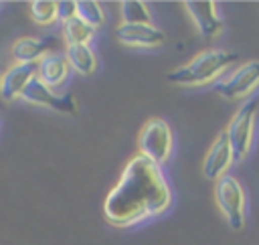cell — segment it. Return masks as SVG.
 <instances>
[{
	"label": "cell",
	"instance_id": "d6986e66",
	"mask_svg": "<svg viewBox=\"0 0 259 245\" xmlns=\"http://www.w3.org/2000/svg\"><path fill=\"white\" fill-rule=\"evenodd\" d=\"M57 6H59V20H61V24L77 16V2L75 0H59Z\"/></svg>",
	"mask_w": 259,
	"mask_h": 245
},
{
	"label": "cell",
	"instance_id": "30bf717a",
	"mask_svg": "<svg viewBox=\"0 0 259 245\" xmlns=\"http://www.w3.org/2000/svg\"><path fill=\"white\" fill-rule=\"evenodd\" d=\"M115 38L123 47H132V49H156L162 47L166 40L164 32L154 24H125V22L117 24Z\"/></svg>",
	"mask_w": 259,
	"mask_h": 245
},
{
	"label": "cell",
	"instance_id": "8992f818",
	"mask_svg": "<svg viewBox=\"0 0 259 245\" xmlns=\"http://www.w3.org/2000/svg\"><path fill=\"white\" fill-rule=\"evenodd\" d=\"M259 87V59L241 63L217 83V93L229 101L245 99Z\"/></svg>",
	"mask_w": 259,
	"mask_h": 245
},
{
	"label": "cell",
	"instance_id": "7c38bea8",
	"mask_svg": "<svg viewBox=\"0 0 259 245\" xmlns=\"http://www.w3.org/2000/svg\"><path fill=\"white\" fill-rule=\"evenodd\" d=\"M69 71H71L69 61H67V57L61 55V53L49 51V53L36 63V77H38L45 85H49L51 89L61 87V85L69 79Z\"/></svg>",
	"mask_w": 259,
	"mask_h": 245
},
{
	"label": "cell",
	"instance_id": "6da1fadb",
	"mask_svg": "<svg viewBox=\"0 0 259 245\" xmlns=\"http://www.w3.org/2000/svg\"><path fill=\"white\" fill-rule=\"evenodd\" d=\"M170 207L172 188L162 166L136 154L107 192L103 200V217L109 225L127 229L162 217Z\"/></svg>",
	"mask_w": 259,
	"mask_h": 245
},
{
	"label": "cell",
	"instance_id": "5bb4252c",
	"mask_svg": "<svg viewBox=\"0 0 259 245\" xmlns=\"http://www.w3.org/2000/svg\"><path fill=\"white\" fill-rule=\"evenodd\" d=\"M65 57L69 67L81 75H91L97 69V55L91 45H67Z\"/></svg>",
	"mask_w": 259,
	"mask_h": 245
},
{
	"label": "cell",
	"instance_id": "8fae6325",
	"mask_svg": "<svg viewBox=\"0 0 259 245\" xmlns=\"http://www.w3.org/2000/svg\"><path fill=\"white\" fill-rule=\"evenodd\" d=\"M36 77V63H12L0 79V99L16 101L22 97L28 83Z\"/></svg>",
	"mask_w": 259,
	"mask_h": 245
},
{
	"label": "cell",
	"instance_id": "9a60e30c",
	"mask_svg": "<svg viewBox=\"0 0 259 245\" xmlns=\"http://www.w3.org/2000/svg\"><path fill=\"white\" fill-rule=\"evenodd\" d=\"M121 22L125 24H152V14L146 2L140 0H123L119 2Z\"/></svg>",
	"mask_w": 259,
	"mask_h": 245
},
{
	"label": "cell",
	"instance_id": "ba28073f",
	"mask_svg": "<svg viewBox=\"0 0 259 245\" xmlns=\"http://www.w3.org/2000/svg\"><path fill=\"white\" fill-rule=\"evenodd\" d=\"M235 164V156H233V148L229 142L227 132H219V136L214 138V142L210 144L204 160H202V174L206 180H221L223 176L229 174L231 166Z\"/></svg>",
	"mask_w": 259,
	"mask_h": 245
},
{
	"label": "cell",
	"instance_id": "2e32d148",
	"mask_svg": "<svg viewBox=\"0 0 259 245\" xmlns=\"http://www.w3.org/2000/svg\"><path fill=\"white\" fill-rule=\"evenodd\" d=\"M93 34H95V28H91L79 16L63 22V36H65L67 45H89Z\"/></svg>",
	"mask_w": 259,
	"mask_h": 245
},
{
	"label": "cell",
	"instance_id": "7a4b0ae2",
	"mask_svg": "<svg viewBox=\"0 0 259 245\" xmlns=\"http://www.w3.org/2000/svg\"><path fill=\"white\" fill-rule=\"evenodd\" d=\"M237 55L223 49H204L194 55L186 65L168 73V81L178 87H202L212 81H221L225 73L235 65Z\"/></svg>",
	"mask_w": 259,
	"mask_h": 245
},
{
	"label": "cell",
	"instance_id": "5b68a950",
	"mask_svg": "<svg viewBox=\"0 0 259 245\" xmlns=\"http://www.w3.org/2000/svg\"><path fill=\"white\" fill-rule=\"evenodd\" d=\"M138 150L148 160L156 162L158 166L166 164L174 150V136L172 128L162 117H152L146 121V126L140 130L138 136Z\"/></svg>",
	"mask_w": 259,
	"mask_h": 245
},
{
	"label": "cell",
	"instance_id": "52a82bcc",
	"mask_svg": "<svg viewBox=\"0 0 259 245\" xmlns=\"http://www.w3.org/2000/svg\"><path fill=\"white\" fill-rule=\"evenodd\" d=\"M22 101L30 103V105H38V107H47V109H53L57 113H75L77 111V101L73 99V95L65 93V95H59L55 93L49 85H45L38 77H34L28 87L24 89Z\"/></svg>",
	"mask_w": 259,
	"mask_h": 245
},
{
	"label": "cell",
	"instance_id": "e0dca14e",
	"mask_svg": "<svg viewBox=\"0 0 259 245\" xmlns=\"http://www.w3.org/2000/svg\"><path fill=\"white\" fill-rule=\"evenodd\" d=\"M77 16L95 30L105 26V22H107L103 6L95 0H77Z\"/></svg>",
	"mask_w": 259,
	"mask_h": 245
},
{
	"label": "cell",
	"instance_id": "3957f363",
	"mask_svg": "<svg viewBox=\"0 0 259 245\" xmlns=\"http://www.w3.org/2000/svg\"><path fill=\"white\" fill-rule=\"evenodd\" d=\"M257 99H249L245 101L235 115L231 117L229 126L225 128L231 148H233V156L235 162H243L253 148V140H255V124H257Z\"/></svg>",
	"mask_w": 259,
	"mask_h": 245
},
{
	"label": "cell",
	"instance_id": "9c48e42d",
	"mask_svg": "<svg viewBox=\"0 0 259 245\" xmlns=\"http://www.w3.org/2000/svg\"><path fill=\"white\" fill-rule=\"evenodd\" d=\"M184 8L188 16L192 18L196 30L202 34V38L212 40L223 30V18L219 14V6L212 0H186Z\"/></svg>",
	"mask_w": 259,
	"mask_h": 245
},
{
	"label": "cell",
	"instance_id": "277c9868",
	"mask_svg": "<svg viewBox=\"0 0 259 245\" xmlns=\"http://www.w3.org/2000/svg\"><path fill=\"white\" fill-rule=\"evenodd\" d=\"M214 200L219 205V211L227 219L229 227L233 231H241L247 223V196H245L241 182L231 174L217 180L214 182Z\"/></svg>",
	"mask_w": 259,
	"mask_h": 245
},
{
	"label": "cell",
	"instance_id": "ffe728a7",
	"mask_svg": "<svg viewBox=\"0 0 259 245\" xmlns=\"http://www.w3.org/2000/svg\"><path fill=\"white\" fill-rule=\"evenodd\" d=\"M0 79H2V73H0Z\"/></svg>",
	"mask_w": 259,
	"mask_h": 245
},
{
	"label": "cell",
	"instance_id": "4fadbf2b",
	"mask_svg": "<svg viewBox=\"0 0 259 245\" xmlns=\"http://www.w3.org/2000/svg\"><path fill=\"white\" fill-rule=\"evenodd\" d=\"M10 51H12L14 63H38L49 53V47L38 36H22L12 45Z\"/></svg>",
	"mask_w": 259,
	"mask_h": 245
},
{
	"label": "cell",
	"instance_id": "ac0fdd59",
	"mask_svg": "<svg viewBox=\"0 0 259 245\" xmlns=\"http://www.w3.org/2000/svg\"><path fill=\"white\" fill-rule=\"evenodd\" d=\"M28 10L38 26H49L59 20V6L55 0H32L28 4Z\"/></svg>",
	"mask_w": 259,
	"mask_h": 245
}]
</instances>
